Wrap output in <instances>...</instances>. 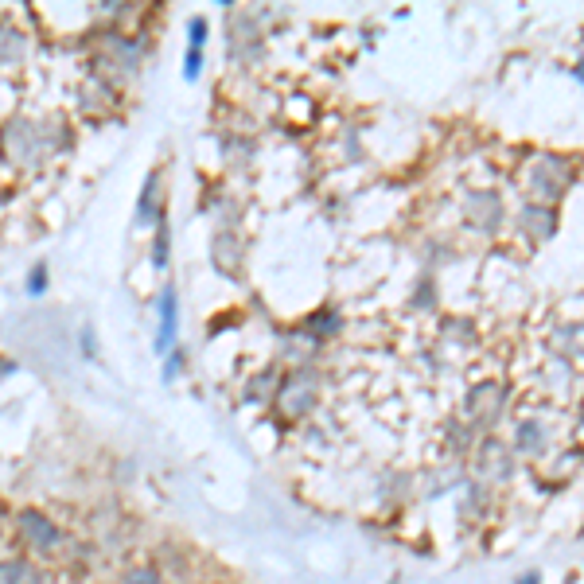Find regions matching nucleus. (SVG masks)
Returning a JSON list of instances; mask_svg holds the SVG:
<instances>
[{
  "mask_svg": "<svg viewBox=\"0 0 584 584\" xmlns=\"http://www.w3.org/2000/svg\"><path fill=\"white\" fill-rule=\"evenodd\" d=\"M16 526H20L24 542H28V546H36V549H43V553L63 542V530H59V526H55L47 514H39V511H20Z\"/></svg>",
  "mask_w": 584,
  "mask_h": 584,
  "instance_id": "1",
  "label": "nucleus"
},
{
  "mask_svg": "<svg viewBox=\"0 0 584 584\" xmlns=\"http://www.w3.org/2000/svg\"><path fill=\"white\" fill-rule=\"evenodd\" d=\"M176 328H180V296H176V289H164L160 292V331H156L160 355L176 351Z\"/></svg>",
  "mask_w": 584,
  "mask_h": 584,
  "instance_id": "2",
  "label": "nucleus"
},
{
  "mask_svg": "<svg viewBox=\"0 0 584 584\" xmlns=\"http://www.w3.org/2000/svg\"><path fill=\"white\" fill-rule=\"evenodd\" d=\"M156 183H160V172H148L145 191H141V203H137V222L141 226H152V222H164V215H156Z\"/></svg>",
  "mask_w": 584,
  "mask_h": 584,
  "instance_id": "3",
  "label": "nucleus"
},
{
  "mask_svg": "<svg viewBox=\"0 0 584 584\" xmlns=\"http://www.w3.org/2000/svg\"><path fill=\"white\" fill-rule=\"evenodd\" d=\"M0 584H43L36 573V565L12 557V561H0Z\"/></svg>",
  "mask_w": 584,
  "mask_h": 584,
  "instance_id": "4",
  "label": "nucleus"
},
{
  "mask_svg": "<svg viewBox=\"0 0 584 584\" xmlns=\"http://www.w3.org/2000/svg\"><path fill=\"white\" fill-rule=\"evenodd\" d=\"M542 437H546L542 425H534V421H522V425H518V448H522V452H538V448H542Z\"/></svg>",
  "mask_w": 584,
  "mask_h": 584,
  "instance_id": "5",
  "label": "nucleus"
},
{
  "mask_svg": "<svg viewBox=\"0 0 584 584\" xmlns=\"http://www.w3.org/2000/svg\"><path fill=\"white\" fill-rule=\"evenodd\" d=\"M125 584H160V573L145 565V569H133V573L125 577Z\"/></svg>",
  "mask_w": 584,
  "mask_h": 584,
  "instance_id": "6",
  "label": "nucleus"
},
{
  "mask_svg": "<svg viewBox=\"0 0 584 584\" xmlns=\"http://www.w3.org/2000/svg\"><path fill=\"white\" fill-rule=\"evenodd\" d=\"M156 265H160V269L168 265V222L160 226V238H156Z\"/></svg>",
  "mask_w": 584,
  "mask_h": 584,
  "instance_id": "7",
  "label": "nucleus"
},
{
  "mask_svg": "<svg viewBox=\"0 0 584 584\" xmlns=\"http://www.w3.org/2000/svg\"><path fill=\"white\" fill-rule=\"evenodd\" d=\"M203 39H207V20L199 16V20H191V51H199Z\"/></svg>",
  "mask_w": 584,
  "mask_h": 584,
  "instance_id": "8",
  "label": "nucleus"
},
{
  "mask_svg": "<svg viewBox=\"0 0 584 584\" xmlns=\"http://www.w3.org/2000/svg\"><path fill=\"white\" fill-rule=\"evenodd\" d=\"M43 289H47V269L39 265V269H32V281H28V292H32V296H39Z\"/></svg>",
  "mask_w": 584,
  "mask_h": 584,
  "instance_id": "9",
  "label": "nucleus"
},
{
  "mask_svg": "<svg viewBox=\"0 0 584 584\" xmlns=\"http://www.w3.org/2000/svg\"><path fill=\"white\" fill-rule=\"evenodd\" d=\"M199 67H203V55L191 51V55H187V71H183V78H199Z\"/></svg>",
  "mask_w": 584,
  "mask_h": 584,
  "instance_id": "10",
  "label": "nucleus"
},
{
  "mask_svg": "<svg viewBox=\"0 0 584 584\" xmlns=\"http://www.w3.org/2000/svg\"><path fill=\"white\" fill-rule=\"evenodd\" d=\"M518 584H542V577L538 573H526V577H518Z\"/></svg>",
  "mask_w": 584,
  "mask_h": 584,
  "instance_id": "11",
  "label": "nucleus"
}]
</instances>
